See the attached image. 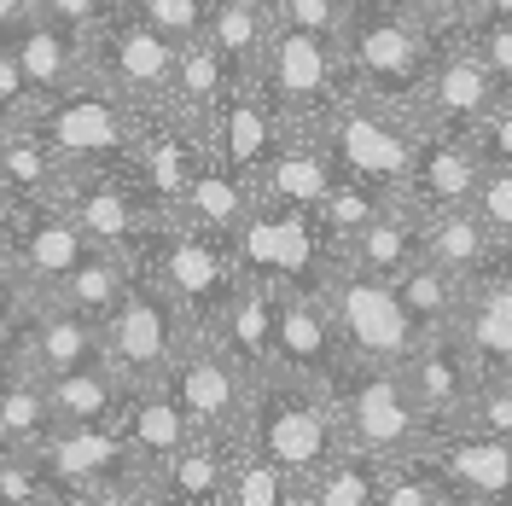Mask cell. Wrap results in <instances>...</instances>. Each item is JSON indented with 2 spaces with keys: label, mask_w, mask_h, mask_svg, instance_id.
Masks as SVG:
<instances>
[{
  "label": "cell",
  "mask_w": 512,
  "mask_h": 506,
  "mask_svg": "<svg viewBox=\"0 0 512 506\" xmlns=\"http://www.w3.org/2000/svg\"><path fill=\"white\" fill-rule=\"evenodd\" d=\"M128 291V256L123 251H94L70 280L47 297V303H64V309H76V315H88L94 326H105L111 320V309L123 303Z\"/></svg>",
  "instance_id": "obj_37"
},
{
  "label": "cell",
  "mask_w": 512,
  "mask_h": 506,
  "mask_svg": "<svg viewBox=\"0 0 512 506\" xmlns=\"http://www.w3.org/2000/svg\"><path fill=\"white\" fill-rule=\"evenodd\" d=\"M326 146L344 175H361L384 187L390 198H402V181H408V163H414V140H419V117L402 111V105H384V99L350 94L326 123Z\"/></svg>",
  "instance_id": "obj_10"
},
{
  "label": "cell",
  "mask_w": 512,
  "mask_h": 506,
  "mask_svg": "<svg viewBox=\"0 0 512 506\" xmlns=\"http://www.w3.org/2000/svg\"><path fill=\"white\" fill-rule=\"evenodd\" d=\"M0 181L30 198V204H59L64 181H70V163L41 140L35 123H6L0 128Z\"/></svg>",
  "instance_id": "obj_28"
},
{
  "label": "cell",
  "mask_w": 512,
  "mask_h": 506,
  "mask_svg": "<svg viewBox=\"0 0 512 506\" xmlns=\"http://www.w3.org/2000/svg\"><path fill=\"white\" fill-rule=\"evenodd\" d=\"M384 204H396V198H390L384 187H373V181H361V175H344V169H338V181H332V192L320 198L315 216H320V227H326V239H332L338 251L350 256L355 233L373 222Z\"/></svg>",
  "instance_id": "obj_38"
},
{
  "label": "cell",
  "mask_w": 512,
  "mask_h": 506,
  "mask_svg": "<svg viewBox=\"0 0 512 506\" xmlns=\"http://www.w3.org/2000/svg\"><path fill=\"white\" fill-rule=\"evenodd\" d=\"M245 443L303 483L332 448L344 443L338 419H332V402H326V384L286 373V367L262 373L251 390V408H245Z\"/></svg>",
  "instance_id": "obj_5"
},
{
  "label": "cell",
  "mask_w": 512,
  "mask_h": 506,
  "mask_svg": "<svg viewBox=\"0 0 512 506\" xmlns=\"http://www.w3.org/2000/svg\"><path fill=\"white\" fill-rule=\"evenodd\" d=\"M152 30H163L175 47H187L210 30V0H128Z\"/></svg>",
  "instance_id": "obj_41"
},
{
  "label": "cell",
  "mask_w": 512,
  "mask_h": 506,
  "mask_svg": "<svg viewBox=\"0 0 512 506\" xmlns=\"http://www.w3.org/2000/svg\"><path fill=\"white\" fill-rule=\"evenodd\" d=\"M24 18H35V0H0V35H12Z\"/></svg>",
  "instance_id": "obj_52"
},
{
  "label": "cell",
  "mask_w": 512,
  "mask_h": 506,
  "mask_svg": "<svg viewBox=\"0 0 512 506\" xmlns=\"http://www.w3.org/2000/svg\"><path fill=\"white\" fill-rule=\"evenodd\" d=\"M478 210H483V222L501 233V245L512 251V169H483Z\"/></svg>",
  "instance_id": "obj_46"
},
{
  "label": "cell",
  "mask_w": 512,
  "mask_h": 506,
  "mask_svg": "<svg viewBox=\"0 0 512 506\" xmlns=\"http://www.w3.org/2000/svg\"><path fill=\"white\" fill-rule=\"evenodd\" d=\"M216 338L233 349V361H239L251 379L274 373V285H262V280L239 285V297L227 303Z\"/></svg>",
  "instance_id": "obj_30"
},
{
  "label": "cell",
  "mask_w": 512,
  "mask_h": 506,
  "mask_svg": "<svg viewBox=\"0 0 512 506\" xmlns=\"http://www.w3.org/2000/svg\"><path fill=\"white\" fill-rule=\"evenodd\" d=\"M384 466L379 454L355 443H338L315 472L297 483V506H379V489H384Z\"/></svg>",
  "instance_id": "obj_27"
},
{
  "label": "cell",
  "mask_w": 512,
  "mask_h": 506,
  "mask_svg": "<svg viewBox=\"0 0 512 506\" xmlns=\"http://www.w3.org/2000/svg\"><path fill=\"white\" fill-rule=\"evenodd\" d=\"M251 82L274 99V111L291 128H320L350 99V76H344V59H338V35L297 30V24H280V18L268 30V47H262V64H256Z\"/></svg>",
  "instance_id": "obj_8"
},
{
  "label": "cell",
  "mask_w": 512,
  "mask_h": 506,
  "mask_svg": "<svg viewBox=\"0 0 512 506\" xmlns=\"http://www.w3.org/2000/svg\"><path fill=\"white\" fill-rule=\"evenodd\" d=\"M344 361V338L332 326L326 291H274V367L326 379Z\"/></svg>",
  "instance_id": "obj_20"
},
{
  "label": "cell",
  "mask_w": 512,
  "mask_h": 506,
  "mask_svg": "<svg viewBox=\"0 0 512 506\" xmlns=\"http://www.w3.org/2000/svg\"><path fill=\"white\" fill-rule=\"evenodd\" d=\"M35 210H41V204H30V198H18V192H12L6 181H0V251H12V239L24 233V222H30Z\"/></svg>",
  "instance_id": "obj_49"
},
{
  "label": "cell",
  "mask_w": 512,
  "mask_h": 506,
  "mask_svg": "<svg viewBox=\"0 0 512 506\" xmlns=\"http://www.w3.org/2000/svg\"><path fill=\"white\" fill-rule=\"evenodd\" d=\"M59 210L94 239L99 251H128L163 216L140 192L134 169H70V181L59 192Z\"/></svg>",
  "instance_id": "obj_14"
},
{
  "label": "cell",
  "mask_w": 512,
  "mask_h": 506,
  "mask_svg": "<svg viewBox=\"0 0 512 506\" xmlns=\"http://www.w3.org/2000/svg\"><path fill=\"white\" fill-rule=\"evenodd\" d=\"M466 140L478 146L483 169H512V88L495 99V111H489V117H483Z\"/></svg>",
  "instance_id": "obj_43"
},
{
  "label": "cell",
  "mask_w": 512,
  "mask_h": 506,
  "mask_svg": "<svg viewBox=\"0 0 512 506\" xmlns=\"http://www.w3.org/2000/svg\"><path fill=\"white\" fill-rule=\"evenodd\" d=\"M123 256L158 268V280L175 291V303H181V315H187L192 332H222L227 303L245 285V268H239L233 239L204 233V227L181 222V216H158Z\"/></svg>",
  "instance_id": "obj_3"
},
{
  "label": "cell",
  "mask_w": 512,
  "mask_h": 506,
  "mask_svg": "<svg viewBox=\"0 0 512 506\" xmlns=\"http://www.w3.org/2000/svg\"><path fill=\"white\" fill-rule=\"evenodd\" d=\"M233 251H239L245 280H262L274 291H326L332 274L344 268V251L326 239L315 210L280 204L268 192H256L251 216L233 233Z\"/></svg>",
  "instance_id": "obj_4"
},
{
  "label": "cell",
  "mask_w": 512,
  "mask_h": 506,
  "mask_svg": "<svg viewBox=\"0 0 512 506\" xmlns=\"http://www.w3.org/2000/svg\"><path fill=\"white\" fill-rule=\"evenodd\" d=\"M390 285H396V297H402V309H408V320H414L419 332H437V326H454V320H460V297H466V285L454 280L448 268H437L431 256L408 262Z\"/></svg>",
  "instance_id": "obj_36"
},
{
  "label": "cell",
  "mask_w": 512,
  "mask_h": 506,
  "mask_svg": "<svg viewBox=\"0 0 512 506\" xmlns=\"http://www.w3.org/2000/svg\"><path fill=\"white\" fill-rule=\"evenodd\" d=\"M59 431V413L47 402V379L41 373H12L0 379V448H41Z\"/></svg>",
  "instance_id": "obj_35"
},
{
  "label": "cell",
  "mask_w": 512,
  "mask_h": 506,
  "mask_svg": "<svg viewBox=\"0 0 512 506\" xmlns=\"http://www.w3.org/2000/svg\"><path fill=\"white\" fill-rule=\"evenodd\" d=\"M35 99H30V82H24V70L12 59V47H6V35H0V128L6 123H30Z\"/></svg>",
  "instance_id": "obj_47"
},
{
  "label": "cell",
  "mask_w": 512,
  "mask_h": 506,
  "mask_svg": "<svg viewBox=\"0 0 512 506\" xmlns=\"http://www.w3.org/2000/svg\"><path fill=\"white\" fill-rule=\"evenodd\" d=\"M344 6L350 0H274V18L297 24V30H315V35H338L344 30Z\"/></svg>",
  "instance_id": "obj_45"
},
{
  "label": "cell",
  "mask_w": 512,
  "mask_h": 506,
  "mask_svg": "<svg viewBox=\"0 0 512 506\" xmlns=\"http://www.w3.org/2000/svg\"><path fill=\"white\" fill-rule=\"evenodd\" d=\"M169 396L187 408V419L198 431H245V408H251L256 379L233 361V349L216 332H192L175 367L163 373Z\"/></svg>",
  "instance_id": "obj_13"
},
{
  "label": "cell",
  "mask_w": 512,
  "mask_h": 506,
  "mask_svg": "<svg viewBox=\"0 0 512 506\" xmlns=\"http://www.w3.org/2000/svg\"><path fill=\"white\" fill-rule=\"evenodd\" d=\"M431 53H437V30L419 18L414 0H350L344 6L338 59L350 76V94L414 111Z\"/></svg>",
  "instance_id": "obj_1"
},
{
  "label": "cell",
  "mask_w": 512,
  "mask_h": 506,
  "mask_svg": "<svg viewBox=\"0 0 512 506\" xmlns=\"http://www.w3.org/2000/svg\"><path fill=\"white\" fill-rule=\"evenodd\" d=\"M24 361H30V373H41V379L70 373V367H88V361H105V332L88 315L64 309V303H35L30 338H24Z\"/></svg>",
  "instance_id": "obj_23"
},
{
  "label": "cell",
  "mask_w": 512,
  "mask_h": 506,
  "mask_svg": "<svg viewBox=\"0 0 512 506\" xmlns=\"http://www.w3.org/2000/svg\"><path fill=\"white\" fill-rule=\"evenodd\" d=\"M245 443V431H192V443L158 472L163 501L181 506H222L227 495V466Z\"/></svg>",
  "instance_id": "obj_25"
},
{
  "label": "cell",
  "mask_w": 512,
  "mask_h": 506,
  "mask_svg": "<svg viewBox=\"0 0 512 506\" xmlns=\"http://www.w3.org/2000/svg\"><path fill=\"white\" fill-rule=\"evenodd\" d=\"M326 309H332V326L344 338V355H361V361H408V349L419 344V326L408 320L396 285L344 262L332 285H326Z\"/></svg>",
  "instance_id": "obj_12"
},
{
  "label": "cell",
  "mask_w": 512,
  "mask_h": 506,
  "mask_svg": "<svg viewBox=\"0 0 512 506\" xmlns=\"http://www.w3.org/2000/svg\"><path fill=\"white\" fill-rule=\"evenodd\" d=\"M111 6H117V0H35V12H41V18L64 24V30L82 35V41H88V30H94Z\"/></svg>",
  "instance_id": "obj_48"
},
{
  "label": "cell",
  "mask_w": 512,
  "mask_h": 506,
  "mask_svg": "<svg viewBox=\"0 0 512 506\" xmlns=\"http://www.w3.org/2000/svg\"><path fill=\"white\" fill-rule=\"evenodd\" d=\"M274 30V6L268 0H210V47L222 53V64L233 70V82H251L262 47Z\"/></svg>",
  "instance_id": "obj_31"
},
{
  "label": "cell",
  "mask_w": 512,
  "mask_h": 506,
  "mask_svg": "<svg viewBox=\"0 0 512 506\" xmlns=\"http://www.w3.org/2000/svg\"><path fill=\"white\" fill-rule=\"evenodd\" d=\"M472 18H512V0H478ZM472 18H466V24H472Z\"/></svg>",
  "instance_id": "obj_53"
},
{
  "label": "cell",
  "mask_w": 512,
  "mask_h": 506,
  "mask_svg": "<svg viewBox=\"0 0 512 506\" xmlns=\"http://www.w3.org/2000/svg\"><path fill=\"white\" fill-rule=\"evenodd\" d=\"M507 94V82L489 70L478 47L454 30H437V53L425 64V82H419L414 117L419 128H448V134H472V128L495 111V99Z\"/></svg>",
  "instance_id": "obj_11"
},
{
  "label": "cell",
  "mask_w": 512,
  "mask_h": 506,
  "mask_svg": "<svg viewBox=\"0 0 512 506\" xmlns=\"http://www.w3.org/2000/svg\"><path fill=\"white\" fill-rule=\"evenodd\" d=\"M425 454L448 477L460 506L512 501V437H495L483 425H443V431H431Z\"/></svg>",
  "instance_id": "obj_18"
},
{
  "label": "cell",
  "mask_w": 512,
  "mask_h": 506,
  "mask_svg": "<svg viewBox=\"0 0 512 506\" xmlns=\"http://www.w3.org/2000/svg\"><path fill=\"white\" fill-rule=\"evenodd\" d=\"M6 47H12V59L24 70V82H30L35 105L59 99L64 88H76V82L88 76V41L70 35L64 24H53V18H41V12L24 18L18 30L6 35Z\"/></svg>",
  "instance_id": "obj_21"
},
{
  "label": "cell",
  "mask_w": 512,
  "mask_h": 506,
  "mask_svg": "<svg viewBox=\"0 0 512 506\" xmlns=\"http://www.w3.org/2000/svg\"><path fill=\"white\" fill-rule=\"evenodd\" d=\"M419 239H425V256H431L437 268H448L460 285L495 274L512 256L507 245H501V233L483 222L478 204H460V210H443V216H419Z\"/></svg>",
  "instance_id": "obj_22"
},
{
  "label": "cell",
  "mask_w": 512,
  "mask_h": 506,
  "mask_svg": "<svg viewBox=\"0 0 512 506\" xmlns=\"http://www.w3.org/2000/svg\"><path fill=\"white\" fill-rule=\"evenodd\" d=\"M408 384H414L419 408L431 419V431L460 425V413L472 402V390L483 379V361L472 355L460 326H437V332H419V344L408 349Z\"/></svg>",
  "instance_id": "obj_16"
},
{
  "label": "cell",
  "mask_w": 512,
  "mask_h": 506,
  "mask_svg": "<svg viewBox=\"0 0 512 506\" xmlns=\"http://www.w3.org/2000/svg\"><path fill=\"white\" fill-rule=\"evenodd\" d=\"M268 6H274V0H268Z\"/></svg>",
  "instance_id": "obj_54"
},
{
  "label": "cell",
  "mask_w": 512,
  "mask_h": 506,
  "mask_svg": "<svg viewBox=\"0 0 512 506\" xmlns=\"http://www.w3.org/2000/svg\"><path fill=\"white\" fill-rule=\"evenodd\" d=\"M379 506H460V495L448 489V477L431 466V454H402L384 466V489H379Z\"/></svg>",
  "instance_id": "obj_40"
},
{
  "label": "cell",
  "mask_w": 512,
  "mask_h": 506,
  "mask_svg": "<svg viewBox=\"0 0 512 506\" xmlns=\"http://www.w3.org/2000/svg\"><path fill=\"white\" fill-rule=\"evenodd\" d=\"M251 204H256V187H245L239 175H227L222 163L210 158L204 169H198V181L187 187V198H181L169 216L204 227V233H222V239H233V233H239V222L251 216Z\"/></svg>",
  "instance_id": "obj_33"
},
{
  "label": "cell",
  "mask_w": 512,
  "mask_h": 506,
  "mask_svg": "<svg viewBox=\"0 0 512 506\" xmlns=\"http://www.w3.org/2000/svg\"><path fill=\"white\" fill-rule=\"evenodd\" d=\"M227 88H233V70L222 64V53L210 47V35H198L181 47V59H175V111L198 123L204 134L216 128V111H222Z\"/></svg>",
  "instance_id": "obj_34"
},
{
  "label": "cell",
  "mask_w": 512,
  "mask_h": 506,
  "mask_svg": "<svg viewBox=\"0 0 512 506\" xmlns=\"http://www.w3.org/2000/svg\"><path fill=\"white\" fill-rule=\"evenodd\" d=\"M222 506H297V477L280 472L268 454L239 443L233 466H227V495Z\"/></svg>",
  "instance_id": "obj_39"
},
{
  "label": "cell",
  "mask_w": 512,
  "mask_h": 506,
  "mask_svg": "<svg viewBox=\"0 0 512 506\" xmlns=\"http://www.w3.org/2000/svg\"><path fill=\"white\" fill-rule=\"evenodd\" d=\"M117 431L128 437V448L140 454V460H152V466H169L181 448L192 443V425L187 408L169 396V384H140V390H128L123 396V413H117Z\"/></svg>",
  "instance_id": "obj_26"
},
{
  "label": "cell",
  "mask_w": 512,
  "mask_h": 506,
  "mask_svg": "<svg viewBox=\"0 0 512 506\" xmlns=\"http://www.w3.org/2000/svg\"><path fill=\"white\" fill-rule=\"evenodd\" d=\"M425 256V239H419V216L396 198V204H384L373 222L355 233V245L344 262H355V268H367V274H379V280H396L408 262H419Z\"/></svg>",
  "instance_id": "obj_32"
},
{
  "label": "cell",
  "mask_w": 512,
  "mask_h": 506,
  "mask_svg": "<svg viewBox=\"0 0 512 506\" xmlns=\"http://www.w3.org/2000/svg\"><path fill=\"white\" fill-rule=\"evenodd\" d=\"M320 384H326V402H332V419H338L344 443L367 448L379 460H402V454H419L431 443V419L419 408L402 361L344 355Z\"/></svg>",
  "instance_id": "obj_2"
},
{
  "label": "cell",
  "mask_w": 512,
  "mask_h": 506,
  "mask_svg": "<svg viewBox=\"0 0 512 506\" xmlns=\"http://www.w3.org/2000/svg\"><path fill=\"white\" fill-rule=\"evenodd\" d=\"M332 181H338V158H332L326 134L320 128H291L280 140V152H274V163H268V175L256 181V192H268L280 204L320 210V198L332 192Z\"/></svg>",
  "instance_id": "obj_24"
},
{
  "label": "cell",
  "mask_w": 512,
  "mask_h": 506,
  "mask_svg": "<svg viewBox=\"0 0 512 506\" xmlns=\"http://www.w3.org/2000/svg\"><path fill=\"white\" fill-rule=\"evenodd\" d=\"M94 251H99V245L70 222V216H64L59 204H41L30 222H24V233L12 239V251H6V256H12L18 285L30 291L35 303H47V297H53V291H59V285L70 280V274H76Z\"/></svg>",
  "instance_id": "obj_19"
},
{
  "label": "cell",
  "mask_w": 512,
  "mask_h": 506,
  "mask_svg": "<svg viewBox=\"0 0 512 506\" xmlns=\"http://www.w3.org/2000/svg\"><path fill=\"white\" fill-rule=\"evenodd\" d=\"M460 425H483L495 437H512V373H483L466 413H460Z\"/></svg>",
  "instance_id": "obj_42"
},
{
  "label": "cell",
  "mask_w": 512,
  "mask_h": 506,
  "mask_svg": "<svg viewBox=\"0 0 512 506\" xmlns=\"http://www.w3.org/2000/svg\"><path fill=\"white\" fill-rule=\"evenodd\" d=\"M30 123L70 169H134V140H140L146 111H134L123 94H111L99 76H82L59 99L35 105Z\"/></svg>",
  "instance_id": "obj_7"
},
{
  "label": "cell",
  "mask_w": 512,
  "mask_h": 506,
  "mask_svg": "<svg viewBox=\"0 0 512 506\" xmlns=\"http://www.w3.org/2000/svg\"><path fill=\"white\" fill-rule=\"evenodd\" d=\"M128 384L111 373V361H88L47 379V402L59 413V425H117Z\"/></svg>",
  "instance_id": "obj_29"
},
{
  "label": "cell",
  "mask_w": 512,
  "mask_h": 506,
  "mask_svg": "<svg viewBox=\"0 0 512 506\" xmlns=\"http://www.w3.org/2000/svg\"><path fill=\"white\" fill-rule=\"evenodd\" d=\"M24 309H35V297L18 285V274H12V256L0 251V315H24Z\"/></svg>",
  "instance_id": "obj_51"
},
{
  "label": "cell",
  "mask_w": 512,
  "mask_h": 506,
  "mask_svg": "<svg viewBox=\"0 0 512 506\" xmlns=\"http://www.w3.org/2000/svg\"><path fill=\"white\" fill-rule=\"evenodd\" d=\"M175 59L181 47L163 30H152L128 0H117L88 30V76H99L111 94H123L134 111L175 105Z\"/></svg>",
  "instance_id": "obj_9"
},
{
  "label": "cell",
  "mask_w": 512,
  "mask_h": 506,
  "mask_svg": "<svg viewBox=\"0 0 512 506\" xmlns=\"http://www.w3.org/2000/svg\"><path fill=\"white\" fill-rule=\"evenodd\" d=\"M460 35L478 47L483 59H489V70L512 88V18H472V24H460Z\"/></svg>",
  "instance_id": "obj_44"
},
{
  "label": "cell",
  "mask_w": 512,
  "mask_h": 506,
  "mask_svg": "<svg viewBox=\"0 0 512 506\" xmlns=\"http://www.w3.org/2000/svg\"><path fill=\"white\" fill-rule=\"evenodd\" d=\"M414 6L431 30H454V24H466L478 12V0H414Z\"/></svg>",
  "instance_id": "obj_50"
},
{
  "label": "cell",
  "mask_w": 512,
  "mask_h": 506,
  "mask_svg": "<svg viewBox=\"0 0 512 506\" xmlns=\"http://www.w3.org/2000/svg\"><path fill=\"white\" fill-rule=\"evenodd\" d=\"M99 332H105V361H111V373H117L128 390L163 384V373L175 367L181 344L192 338L175 291H169V285L158 280V268H146V262H128V291Z\"/></svg>",
  "instance_id": "obj_6"
},
{
  "label": "cell",
  "mask_w": 512,
  "mask_h": 506,
  "mask_svg": "<svg viewBox=\"0 0 512 506\" xmlns=\"http://www.w3.org/2000/svg\"><path fill=\"white\" fill-rule=\"evenodd\" d=\"M291 134V123L274 111V99L262 94L256 82H233L216 111V128H210V152L227 175H239L245 187H256L268 175V163L280 152V140Z\"/></svg>",
  "instance_id": "obj_17"
},
{
  "label": "cell",
  "mask_w": 512,
  "mask_h": 506,
  "mask_svg": "<svg viewBox=\"0 0 512 506\" xmlns=\"http://www.w3.org/2000/svg\"><path fill=\"white\" fill-rule=\"evenodd\" d=\"M483 187V158L466 134H448V128H419L414 140V163H408V181H402V204L414 216H443L460 204H478Z\"/></svg>",
  "instance_id": "obj_15"
}]
</instances>
